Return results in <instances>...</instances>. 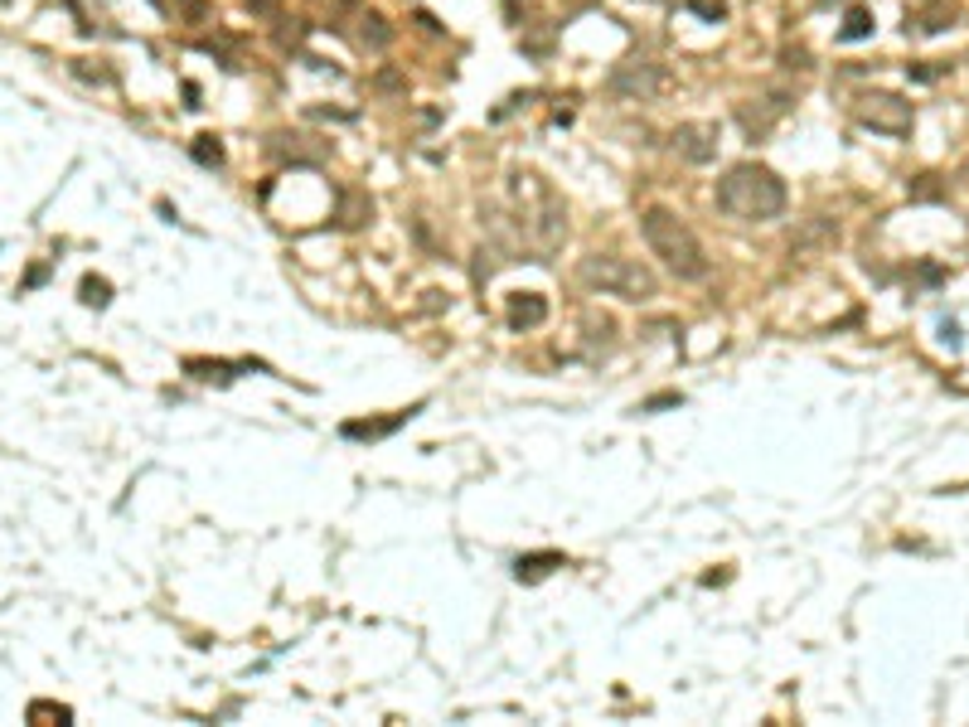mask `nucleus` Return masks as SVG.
<instances>
[{
	"label": "nucleus",
	"mask_w": 969,
	"mask_h": 727,
	"mask_svg": "<svg viewBox=\"0 0 969 727\" xmlns=\"http://www.w3.org/2000/svg\"><path fill=\"white\" fill-rule=\"evenodd\" d=\"M505 190H509V224H514L519 243L528 253H538V263H544L548 253H558L568 243V204L538 170H509Z\"/></svg>",
	"instance_id": "obj_1"
},
{
	"label": "nucleus",
	"mask_w": 969,
	"mask_h": 727,
	"mask_svg": "<svg viewBox=\"0 0 969 727\" xmlns=\"http://www.w3.org/2000/svg\"><path fill=\"white\" fill-rule=\"evenodd\" d=\"M640 233H645V243H650V253L660 257V263L670 267L679 282H698V277H707L703 243H698V233L674 209L650 204V209L640 214Z\"/></svg>",
	"instance_id": "obj_3"
},
{
	"label": "nucleus",
	"mask_w": 969,
	"mask_h": 727,
	"mask_svg": "<svg viewBox=\"0 0 969 727\" xmlns=\"http://www.w3.org/2000/svg\"><path fill=\"white\" fill-rule=\"evenodd\" d=\"M717 122H684L679 131L670 137V145H674V155L679 161H689V165H707L717 155Z\"/></svg>",
	"instance_id": "obj_8"
},
{
	"label": "nucleus",
	"mask_w": 969,
	"mask_h": 727,
	"mask_svg": "<svg viewBox=\"0 0 969 727\" xmlns=\"http://www.w3.org/2000/svg\"><path fill=\"white\" fill-rule=\"evenodd\" d=\"M790 112V92L786 88H776V92H762V98H752V102H742L737 107V122H742V131L752 141H762L770 127H776L780 117Z\"/></svg>",
	"instance_id": "obj_7"
},
{
	"label": "nucleus",
	"mask_w": 969,
	"mask_h": 727,
	"mask_svg": "<svg viewBox=\"0 0 969 727\" xmlns=\"http://www.w3.org/2000/svg\"><path fill=\"white\" fill-rule=\"evenodd\" d=\"M849 44H858V39H868L872 35V10L868 5H853L849 15H843V29H839Z\"/></svg>",
	"instance_id": "obj_13"
},
{
	"label": "nucleus",
	"mask_w": 969,
	"mask_h": 727,
	"mask_svg": "<svg viewBox=\"0 0 969 727\" xmlns=\"http://www.w3.org/2000/svg\"><path fill=\"white\" fill-rule=\"evenodd\" d=\"M853 117H858V127L882 131V137H911L916 112L897 92H863V98H853Z\"/></svg>",
	"instance_id": "obj_5"
},
{
	"label": "nucleus",
	"mask_w": 969,
	"mask_h": 727,
	"mask_svg": "<svg viewBox=\"0 0 969 727\" xmlns=\"http://www.w3.org/2000/svg\"><path fill=\"white\" fill-rule=\"evenodd\" d=\"M505 320H509V330H534V326H544V320H548V301L538 296V291H514V296H509V306H505Z\"/></svg>",
	"instance_id": "obj_10"
},
{
	"label": "nucleus",
	"mask_w": 969,
	"mask_h": 727,
	"mask_svg": "<svg viewBox=\"0 0 969 727\" xmlns=\"http://www.w3.org/2000/svg\"><path fill=\"white\" fill-rule=\"evenodd\" d=\"M577 277L601 296H621V301H650L660 296V277L650 272L635 257H616V253H591L577 263Z\"/></svg>",
	"instance_id": "obj_4"
},
{
	"label": "nucleus",
	"mask_w": 969,
	"mask_h": 727,
	"mask_svg": "<svg viewBox=\"0 0 969 727\" xmlns=\"http://www.w3.org/2000/svg\"><path fill=\"white\" fill-rule=\"evenodd\" d=\"M786 180H780L770 165H732V170L717 180V209L737 224H770V218L786 214Z\"/></svg>",
	"instance_id": "obj_2"
},
{
	"label": "nucleus",
	"mask_w": 969,
	"mask_h": 727,
	"mask_svg": "<svg viewBox=\"0 0 969 727\" xmlns=\"http://www.w3.org/2000/svg\"><path fill=\"white\" fill-rule=\"evenodd\" d=\"M78 291H82V306H98L102 310L112 301V282H107V277H82Z\"/></svg>",
	"instance_id": "obj_15"
},
{
	"label": "nucleus",
	"mask_w": 969,
	"mask_h": 727,
	"mask_svg": "<svg viewBox=\"0 0 969 727\" xmlns=\"http://www.w3.org/2000/svg\"><path fill=\"white\" fill-rule=\"evenodd\" d=\"M689 5H693V15H703V20H727L723 0H689Z\"/></svg>",
	"instance_id": "obj_16"
},
{
	"label": "nucleus",
	"mask_w": 969,
	"mask_h": 727,
	"mask_svg": "<svg viewBox=\"0 0 969 727\" xmlns=\"http://www.w3.org/2000/svg\"><path fill=\"white\" fill-rule=\"evenodd\" d=\"M553 567H568V558H562V553H528V558H519V563H514V577L519 582H544Z\"/></svg>",
	"instance_id": "obj_12"
},
{
	"label": "nucleus",
	"mask_w": 969,
	"mask_h": 727,
	"mask_svg": "<svg viewBox=\"0 0 969 727\" xmlns=\"http://www.w3.org/2000/svg\"><path fill=\"white\" fill-rule=\"evenodd\" d=\"M359 44L364 49H388L393 44V25L379 15V10H364L359 15Z\"/></svg>",
	"instance_id": "obj_11"
},
{
	"label": "nucleus",
	"mask_w": 969,
	"mask_h": 727,
	"mask_svg": "<svg viewBox=\"0 0 969 727\" xmlns=\"http://www.w3.org/2000/svg\"><path fill=\"white\" fill-rule=\"evenodd\" d=\"M417 412H422V403H412V408H403V412H393V418H364V422H345V432L349 442H379V436H393L403 428V422H412Z\"/></svg>",
	"instance_id": "obj_9"
},
{
	"label": "nucleus",
	"mask_w": 969,
	"mask_h": 727,
	"mask_svg": "<svg viewBox=\"0 0 969 727\" xmlns=\"http://www.w3.org/2000/svg\"><path fill=\"white\" fill-rule=\"evenodd\" d=\"M190 155H194L200 165H208V170H218V165L228 161V151H224V141H218V137H194Z\"/></svg>",
	"instance_id": "obj_14"
},
{
	"label": "nucleus",
	"mask_w": 969,
	"mask_h": 727,
	"mask_svg": "<svg viewBox=\"0 0 969 727\" xmlns=\"http://www.w3.org/2000/svg\"><path fill=\"white\" fill-rule=\"evenodd\" d=\"M664 82H670V73H664V64H654V59H625V64L611 73V88H616L621 98H635V102L660 98Z\"/></svg>",
	"instance_id": "obj_6"
}]
</instances>
